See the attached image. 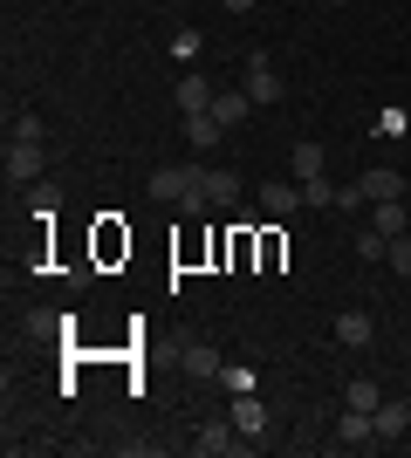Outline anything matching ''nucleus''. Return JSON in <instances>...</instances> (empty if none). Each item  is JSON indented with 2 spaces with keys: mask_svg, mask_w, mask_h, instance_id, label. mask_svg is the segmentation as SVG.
I'll list each match as a JSON object with an SVG mask.
<instances>
[{
  "mask_svg": "<svg viewBox=\"0 0 411 458\" xmlns=\"http://www.w3.org/2000/svg\"><path fill=\"white\" fill-rule=\"evenodd\" d=\"M41 172H48V151L28 137H7V185H41Z\"/></svg>",
  "mask_w": 411,
  "mask_h": 458,
  "instance_id": "f257e3e1",
  "label": "nucleus"
},
{
  "mask_svg": "<svg viewBox=\"0 0 411 458\" xmlns=\"http://www.w3.org/2000/svg\"><path fill=\"white\" fill-rule=\"evenodd\" d=\"M199 178H206L199 165H165V172H151V199H158V206H172V199L185 206V199L199 191Z\"/></svg>",
  "mask_w": 411,
  "mask_h": 458,
  "instance_id": "f03ea898",
  "label": "nucleus"
},
{
  "mask_svg": "<svg viewBox=\"0 0 411 458\" xmlns=\"http://www.w3.org/2000/svg\"><path fill=\"white\" fill-rule=\"evenodd\" d=\"M247 96H254L261 110H268V103H281V96H288V82L274 76V55H268V48H254V55H247Z\"/></svg>",
  "mask_w": 411,
  "mask_h": 458,
  "instance_id": "7ed1b4c3",
  "label": "nucleus"
},
{
  "mask_svg": "<svg viewBox=\"0 0 411 458\" xmlns=\"http://www.w3.org/2000/svg\"><path fill=\"white\" fill-rule=\"evenodd\" d=\"M240 445H247V431H240L234 418H213V424H199L193 452H199V458H227V452H240Z\"/></svg>",
  "mask_w": 411,
  "mask_h": 458,
  "instance_id": "20e7f679",
  "label": "nucleus"
},
{
  "mask_svg": "<svg viewBox=\"0 0 411 458\" xmlns=\"http://www.w3.org/2000/svg\"><path fill=\"white\" fill-rule=\"evenodd\" d=\"M371 424H377V445H384V438H405V431H411V403L405 397H384L371 411Z\"/></svg>",
  "mask_w": 411,
  "mask_h": 458,
  "instance_id": "39448f33",
  "label": "nucleus"
},
{
  "mask_svg": "<svg viewBox=\"0 0 411 458\" xmlns=\"http://www.w3.org/2000/svg\"><path fill=\"white\" fill-rule=\"evenodd\" d=\"M178 363H185V377H193V383H219V369H227L213 343H185V356H178Z\"/></svg>",
  "mask_w": 411,
  "mask_h": 458,
  "instance_id": "423d86ee",
  "label": "nucleus"
},
{
  "mask_svg": "<svg viewBox=\"0 0 411 458\" xmlns=\"http://www.w3.org/2000/svg\"><path fill=\"white\" fill-rule=\"evenodd\" d=\"M295 206H302V185H288V178H268V185H261V212H268V219H288Z\"/></svg>",
  "mask_w": 411,
  "mask_h": 458,
  "instance_id": "0eeeda50",
  "label": "nucleus"
},
{
  "mask_svg": "<svg viewBox=\"0 0 411 458\" xmlns=\"http://www.w3.org/2000/svg\"><path fill=\"white\" fill-rule=\"evenodd\" d=\"M213 116L227 123V131H240V123L254 116V96H247V89H219V96H213Z\"/></svg>",
  "mask_w": 411,
  "mask_h": 458,
  "instance_id": "6e6552de",
  "label": "nucleus"
},
{
  "mask_svg": "<svg viewBox=\"0 0 411 458\" xmlns=\"http://www.w3.org/2000/svg\"><path fill=\"white\" fill-rule=\"evenodd\" d=\"M219 137H227V123H219L213 110H193V116H185V144H193V151H213Z\"/></svg>",
  "mask_w": 411,
  "mask_h": 458,
  "instance_id": "1a4fd4ad",
  "label": "nucleus"
},
{
  "mask_svg": "<svg viewBox=\"0 0 411 458\" xmlns=\"http://www.w3.org/2000/svg\"><path fill=\"white\" fill-rule=\"evenodd\" d=\"M336 438L350 445V452H364V445H377V424H371V411H343V424H336Z\"/></svg>",
  "mask_w": 411,
  "mask_h": 458,
  "instance_id": "9d476101",
  "label": "nucleus"
},
{
  "mask_svg": "<svg viewBox=\"0 0 411 458\" xmlns=\"http://www.w3.org/2000/svg\"><path fill=\"white\" fill-rule=\"evenodd\" d=\"M364 199H371V206L377 199H405V178H398L391 165H371V172H364Z\"/></svg>",
  "mask_w": 411,
  "mask_h": 458,
  "instance_id": "9b49d317",
  "label": "nucleus"
},
{
  "mask_svg": "<svg viewBox=\"0 0 411 458\" xmlns=\"http://www.w3.org/2000/svg\"><path fill=\"white\" fill-rule=\"evenodd\" d=\"M213 82H206V76H178V110H185V116H193V110H213Z\"/></svg>",
  "mask_w": 411,
  "mask_h": 458,
  "instance_id": "f8f14e48",
  "label": "nucleus"
},
{
  "mask_svg": "<svg viewBox=\"0 0 411 458\" xmlns=\"http://www.w3.org/2000/svg\"><path fill=\"white\" fill-rule=\"evenodd\" d=\"M371 335H377L371 315H356V308H350V315H336V343H343V349H364Z\"/></svg>",
  "mask_w": 411,
  "mask_h": 458,
  "instance_id": "ddd939ff",
  "label": "nucleus"
},
{
  "mask_svg": "<svg viewBox=\"0 0 411 458\" xmlns=\"http://www.w3.org/2000/svg\"><path fill=\"white\" fill-rule=\"evenodd\" d=\"M234 424L247 431V438H261V431H268V411H261L254 390H240V397H234Z\"/></svg>",
  "mask_w": 411,
  "mask_h": 458,
  "instance_id": "4468645a",
  "label": "nucleus"
},
{
  "mask_svg": "<svg viewBox=\"0 0 411 458\" xmlns=\"http://www.w3.org/2000/svg\"><path fill=\"white\" fill-rule=\"evenodd\" d=\"M288 172H295V185L322 178V144H295V151H288Z\"/></svg>",
  "mask_w": 411,
  "mask_h": 458,
  "instance_id": "2eb2a0df",
  "label": "nucleus"
},
{
  "mask_svg": "<svg viewBox=\"0 0 411 458\" xmlns=\"http://www.w3.org/2000/svg\"><path fill=\"white\" fill-rule=\"evenodd\" d=\"M199 185H206V199H213V206H240V172H206Z\"/></svg>",
  "mask_w": 411,
  "mask_h": 458,
  "instance_id": "dca6fc26",
  "label": "nucleus"
},
{
  "mask_svg": "<svg viewBox=\"0 0 411 458\" xmlns=\"http://www.w3.org/2000/svg\"><path fill=\"white\" fill-rule=\"evenodd\" d=\"M371 226L398 240V233H405V199H377V206H371Z\"/></svg>",
  "mask_w": 411,
  "mask_h": 458,
  "instance_id": "f3484780",
  "label": "nucleus"
},
{
  "mask_svg": "<svg viewBox=\"0 0 411 458\" xmlns=\"http://www.w3.org/2000/svg\"><path fill=\"white\" fill-rule=\"evenodd\" d=\"M343 403H350V411H377V403H384V390H377L371 377H356L350 390H343Z\"/></svg>",
  "mask_w": 411,
  "mask_h": 458,
  "instance_id": "a211bd4d",
  "label": "nucleus"
},
{
  "mask_svg": "<svg viewBox=\"0 0 411 458\" xmlns=\"http://www.w3.org/2000/svg\"><path fill=\"white\" fill-rule=\"evenodd\" d=\"M384 253H391V233H377V226L356 233V260H384Z\"/></svg>",
  "mask_w": 411,
  "mask_h": 458,
  "instance_id": "6ab92c4d",
  "label": "nucleus"
},
{
  "mask_svg": "<svg viewBox=\"0 0 411 458\" xmlns=\"http://www.w3.org/2000/svg\"><path fill=\"white\" fill-rule=\"evenodd\" d=\"M302 206H322V212H336V185H330V178H309V185H302Z\"/></svg>",
  "mask_w": 411,
  "mask_h": 458,
  "instance_id": "aec40b11",
  "label": "nucleus"
},
{
  "mask_svg": "<svg viewBox=\"0 0 411 458\" xmlns=\"http://www.w3.org/2000/svg\"><path fill=\"white\" fill-rule=\"evenodd\" d=\"M254 369H247V363H227V369H219V390H234V397H240V390H254Z\"/></svg>",
  "mask_w": 411,
  "mask_h": 458,
  "instance_id": "412c9836",
  "label": "nucleus"
},
{
  "mask_svg": "<svg viewBox=\"0 0 411 458\" xmlns=\"http://www.w3.org/2000/svg\"><path fill=\"white\" fill-rule=\"evenodd\" d=\"M384 260H391V274H398V281H411V233H398Z\"/></svg>",
  "mask_w": 411,
  "mask_h": 458,
  "instance_id": "4be33fe9",
  "label": "nucleus"
},
{
  "mask_svg": "<svg viewBox=\"0 0 411 458\" xmlns=\"http://www.w3.org/2000/svg\"><path fill=\"white\" fill-rule=\"evenodd\" d=\"M28 206H35V219H48V212H56V206H62V191H56V185H48V178H41V185H35V191H28Z\"/></svg>",
  "mask_w": 411,
  "mask_h": 458,
  "instance_id": "5701e85b",
  "label": "nucleus"
},
{
  "mask_svg": "<svg viewBox=\"0 0 411 458\" xmlns=\"http://www.w3.org/2000/svg\"><path fill=\"white\" fill-rule=\"evenodd\" d=\"M7 137H28V144H41L48 131H41V116H35V110H21L14 123H7Z\"/></svg>",
  "mask_w": 411,
  "mask_h": 458,
  "instance_id": "b1692460",
  "label": "nucleus"
},
{
  "mask_svg": "<svg viewBox=\"0 0 411 458\" xmlns=\"http://www.w3.org/2000/svg\"><path fill=\"white\" fill-rule=\"evenodd\" d=\"M172 55H178V62L199 55V28H178V35H172Z\"/></svg>",
  "mask_w": 411,
  "mask_h": 458,
  "instance_id": "393cba45",
  "label": "nucleus"
},
{
  "mask_svg": "<svg viewBox=\"0 0 411 458\" xmlns=\"http://www.w3.org/2000/svg\"><path fill=\"white\" fill-rule=\"evenodd\" d=\"M219 7H227V14H247V7H254V0H219Z\"/></svg>",
  "mask_w": 411,
  "mask_h": 458,
  "instance_id": "a878e982",
  "label": "nucleus"
}]
</instances>
